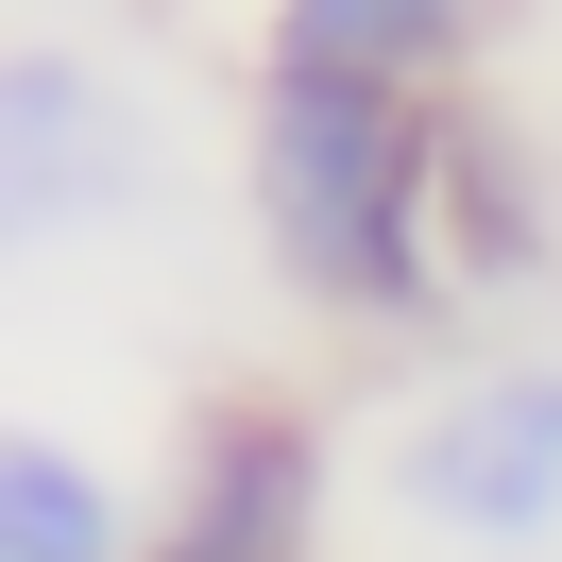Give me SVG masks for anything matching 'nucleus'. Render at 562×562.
Wrapping results in <instances>:
<instances>
[{
	"mask_svg": "<svg viewBox=\"0 0 562 562\" xmlns=\"http://www.w3.org/2000/svg\"><path fill=\"white\" fill-rule=\"evenodd\" d=\"M443 103L426 86H358V69H256V103H239L256 256L358 341H426V324L477 307L460 239H443Z\"/></svg>",
	"mask_w": 562,
	"mask_h": 562,
	"instance_id": "f257e3e1",
	"label": "nucleus"
},
{
	"mask_svg": "<svg viewBox=\"0 0 562 562\" xmlns=\"http://www.w3.org/2000/svg\"><path fill=\"white\" fill-rule=\"evenodd\" d=\"M392 512L460 562H546L562 546V358H477L392 426Z\"/></svg>",
	"mask_w": 562,
	"mask_h": 562,
	"instance_id": "f03ea898",
	"label": "nucleus"
},
{
	"mask_svg": "<svg viewBox=\"0 0 562 562\" xmlns=\"http://www.w3.org/2000/svg\"><path fill=\"white\" fill-rule=\"evenodd\" d=\"M120 205H154V103L103 52L18 35L0 52V239L52 256V239H86V222H120Z\"/></svg>",
	"mask_w": 562,
	"mask_h": 562,
	"instance_id": "7ed1b4c3",
	"label": "nucleus"
},
{
	"mask_svg": "<svg viewBox=\"0 0 562 562\" xmlns=\"http://www.w3.org/2000/svg\"><path fill=\"white\" fill-rule=\"evenodd\" d=\"M137 562H324V409L290 392H205L171 443Z\"/></svg>",
	"mask_w": 562,
	"mask_h": 562,
	"instance_id": "20e7f679",
	"label": "nucleus"
},
{
	"mask_svg": "<svg viewBox=\"0 0 562 562\" xmlns=\"http://www.w3.org/2000/svg\"><path fill=\"white\" fill-rule=\"evenodd\" d=\"M494 18L512 0H273V35H256V69H358V86H477Z\"/></svg>",
	"mask_w": 562,
	"mask_h": 562,
	"instance_id": "39448f33",
	"label": "nucleus"
},
{
	"mask_svg": "<svg viewBox=\"0 0 562 562\" xmlns=\"http://www.w3.org/2000/svg\"><path fill=\"white\" fill-rule=\"evenodd\" d=\"M443 239H460V290H528L562 256V205L528 188V137L477 103V86L443 103Z\"/></svg>",
	"mask_w": 562,
	"mask_h": 562,
	"instance_id": "423d86ee",
	"label": "nucleus"
},
{
	"mask_svg": "<svg viewBox=\"0 0 562 562\" xmlns=\"http://www.w3.org/2000/svg\"><path fill=\"white\" fill-rule=\"evenodd\" d=\"M154 512H120V477L52 426H0V562H137Z\"/></svg>",
	"mask_w": 562,
	"mask_h": 562,
	"instance_id": "0eeeda50",
	"label": "nucleus"
}]
</instances>
